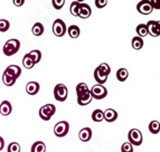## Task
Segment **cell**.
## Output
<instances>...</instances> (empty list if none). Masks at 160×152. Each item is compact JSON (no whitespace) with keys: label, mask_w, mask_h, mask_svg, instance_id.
I'll return each instance as SVG.
<instances>
[{"label":"cell","mask_w":160,"mask_h":152,"mask_svg":"<svg viewBox=\"0 0 160 152\" xmlns=\"http://www.w3.org/2000/svg\"><path fill=\"white\" fill-rule=\"evenodd\" d=\"M20 48V42L18 39H9L5 43L2 47V51L6 56H12Z\"/></svg>","instance_id":"obj_1"},{"label":"cell","mask_w":160,"mask_h":152,"mask_svg":"<svg viewBox=\"0 0 160 152\" xmlns=\"http://www.w3.org/2000/svg\"><path fill=\"white\" fill-rule=\"evenodd\" d=\"M56 112V107L54 104H45L39 109V116L42 120L49 121Z\"/></svg>","instance_id":"obj_2"},{"label":"cell","mask_w":160,"mask_h":152,"mask_svg":"<svg viewBox=\"0 0 160 152\" xmlns=\"http://www.w3.org/2000/svg\"><path fill=\"white\" fill-rule=\"evenodd\" d=\"M67 96H68V90H67L66 85L64 84H57L54 87V97L58 102H64L66 101Z\"/></svg>","instance_id":"obj_3"},{"label":"cell","mask_w":160,"mask_h":152,"mask_svg":"<svg viewBox=\"0 0 160 152\" xmlns=\"http://www.w3.org/2000/svg\"><path fill=\"white\" fill-rule=\"evenodd\" d=\"M69 131V124L66 121H59L54 126V134L57 138H64Z\"/></svg>","instance_id":"obj_4"},{"label":"cell","mask_w":160,"mask_h":152,"mask_svg":"<svg viewBox=\"0 0 160 152\" xmlns=\"http://www.w3.org/2000/svg\"><path fill=\"white\" fill-rule=\"evenodd\" d=\"M128 139L129 143L132 144V145H141L142 143V133L141 131L138 130V129H131L128 133Z\"/></svg>","instance_id":"obj_5"},{"label":"cell","mask_w":160,"mask_h":152,"mask_svg":"<svg viewBox=\"0 0 160 152\" xmlns=\"http://www.w3.org/2000/svg\"><path fill=\"white\" fill-rule=\"evenodd\" d=\"M90 93H91L92 99L103 100L104 97H107V95H108V90L105 87H104L103 85L96 84V85L92 86V88L90 90Z\"/></svg>","instance_id":"obj_6"},{"label":"cell","mask_w":160,"mask_h":152,"mask_svg":"<svg viewBox=\"0 0 160 152\" xmlns=\"http://www.w3.org/2000/svg\"><path fill=\"white\" fill-rule=\"evenodd\" d=\"M66 32V25L62 19H56L53 22V34L56 37H63Z\"/></svg>","instance_id":"obj_7"},{"label":"cell","mask_w":160,"mask_h":152,"mask_svg":"<svg viewBox=\"0 0 160 152\" xmlns=\"http://www.w3.org/2000/svg\"><path fill=\"white\" fill-rule=\"evenodd\" d=\"M137 10L142 15H150L153 10V7L151 5V1L148 0H142L140 2H138L137 5Z\"/></svg>","instance_id":"obj_8"},{"label":"cell","mask_w":160,"mask_h":152,"mask_svg":"<svg viewBox=\"0 0 160 152\" xmlns=\"http://www.w3.org/2000/svg\"><path fill=\"white\" fill-rule=\"evenodd\" d=\"M148 34L152 37H158L160 35V24L156 20H150L146 24Z\"/></svg>","instance_id":"obj_9"},{"label":"cell","mask_w":160,"mask_h":152,"mask_svg":"<svg viewBox=\"0 0 160 152\" xmlns=\"http://www.w3.org/2000/svg\"><path fill=\"white\" fill-rule=\"evenodd\" d=\"M3 73H6L7 75H9V76H11V77L17 80V78L22 75V68H20L18 65H10V66H8L6 68Z\"/></svg>","instance_id":"obj_10"},{"label":"cell","mask_w":160,"mask_h":152,"mask_svg":"<svg viewBox=\"0 0 160 152\" xmlns=\"http://www.w3.org/2000/svg\"><path fill=\"white\" fill-rule=\"evenodd\" d=\"M118 119V113L115 110L113 109H107L105 111H103V120H105L107 122H114Z\"/></svg>","instance_id":"obj_11"},{"label":"cell","mask_w":160,"mask_h":152,"mask_svg":"<svg viewBox=\"0 0 160 152\" xmlns=\"http://www.w3.org/2000/svg\"><path fill=\"white\" fill-rule=\"evenodd\" d=\"M91 13H92V9L88 3H84V2L81 3V8H80V11H78V17H80V18L86 19L91 16Z\"/></svg>","instance_id":"obj_12"},{"label":"cell","mask_w":160,"mask_h":152,"mask_svg":"<svg viewBox=\"0 0 160 152\" xmlns=\"http://www.w3.org/2000/svg\"><path fill=\"white\" fill-rule=\"evenodd\" d=\"M92 134H93V132H92V130L90 128H83L78 132V138H80L81 141L88 142L92 139Z\"/></svg>","instance_id":"obj_13"},{"label":"cell","mask_w":160,"mask_h":152,"mask_svg":"<svg viewBox=\"0 0 160 152\" xmlns=\"http://www.w3.org/2000/svg\"><path fill=\"white\" fill-rule=\"evenodd\" d=\"M12 111V105L9 101H2L0 104V114L3 116L9 115Z\"/></svg>","instance_id":"obj_14"},{"label":"cell","mask_w":160,"mask_h":152,"mask_svg":"<svg viewBox=\"0 0 160 152\" xmlns=\"http://www.w3.org/2000/svg\"><path fill=\"white\" fill-rule=\"evenodd\" d=\"M39 88L40 86L37 82H29L26 85V92L29 95H36L39 92Z\"/></svg>","instance_id":"obj_15"},{"label":"cell","mask_w":160,"mask_h":152,"mask_svg":"<svg viewBox=\"0 0 160 152\" xmlns=\"http://www.w3.org/2000/svg\"><path fill=\"white\" fill-rule=\"evenodd\" d=\"M94 80L98 82V84H100V85H103L104 83L108 81V76L105 74H103V73H102L101 71L96 67L95 70H94Z\"/></svg>","instance_id":"obj_16"},{"label":"cell","mask_w":160,"mask_h":152,"mask_svg":"<svg viewBox=\"0 0 160 152\" xmlns=\"http://www.w3.org/2000/svg\"><path fill=\"white\" fill-rule=\"evenodd\" d=\"M91 102H92V96H91L90 91H88V93L83 94V95H81L78 97V105H81V106H84V105L90 104Z\"/></svg>","instance_id":"obj_17"},{"label":"cell","mask_w":160,"mask_h":152,"mask_svg":"<svg viewBox=\"0 0 160 152\" xmlns=\"http://www.w3.org/2000/svg\"><path fill=\"white\" fill-rule=\"evenodd\" d=\"M67 32H68V35L71 38H78L81 34L80 27L76 26V25H72V26H69L67 28Z\"/></svg>","instance_id":"obj_18"},{"label":"cell","mask_w":160,"mask_h":152,"mask_svg":"<svg viewBox=\"0 0 160 152\" xmlns=\"http://www.w3.org/2000/svg\"><path fill=\"white\" fill-rule=\"evenodd\" d=\"M128 76H129V72L124 67H121L120 70L117 71V78L119 82H124V81H127Z\"/></svg>","instance_id":"obj_19"},{"label":"cell","mask_w":160,"mask_h":152,"mask_svg":"<svg viewBox=\"0 0 160 152\" xmlns=\"http://www.w3.org/2000/svg\"><path fill=\"white\" fill-rule=\"evenodd\" d=\"M30 152H46V145L44 142L37 141L32 145Z\"/></svg>","instance_id":"obj_20"},{"label":"cell","mask_w":160,"mask_h":152,"mask_svg":"<svg viewBox=\"0 0 160 152\" xmlns=\"http://www.w3.org/2000/svg\"><path fill=\"white\" fill-rule=\"evenodd\" d=\"M28 56L32 58V61H34V64H38L42 59V53L38 49H34L30 53H28Z\"/></svg>","instance_id":"obj_21"},{"label":"cell","mask_w":160,"mask_h":152,"mask_svg":"<svg viewBox=\"0 0 160 152\" xmlns=\"http://www.w3.org/2000/svg\"><path fill=\"white\" fill-rule=\"evenodd\" d=\"M32 34H34L35 36H37V37L42 36L44 34L43 24H40V22H36V24H34V26H32Z\"/></svg>","instance_id":"obj_22"},{"label":"cell","mask_w":160,"mask_h":152,"mask_svg":"<svg viewBox=\"0 0 160 152\" xmlns=\"http://www.w3.org/2000/svg\"><path fill=\"white\" fill-rule=\"evenodd\" d=\"M136 32L138 34V37L142 38V37H146L148 35V30H147V26L146 24H139L136 28Z\"/></svg>","instance_id":"obj_23"},{"label":"cell","mask_w":160,"mask_h":152,"mask_svg":"<svg viewBox=\"0 0 160 152\" xmlns=\"http://www.w3.org/2000/svg\"><path fill=\"white\" fill-rule=\"evenodd\" d=\"M149 131L151 132L152 134H158L160 132V123L159 121L155 120V121H151L149 123Z\"/></svg>","instance_id":"obj_24"},{"label":"cell","mask_w":160,"mask_h":152,"mask_svg":"<svg viewBox=\"0 0 160 152\" xmlns=\"http://www.w3.org/2000/svg\"><path fill=\"white\" fill-rule=\"evenodd\" d=\"M81 3L80 1H73L71 3V7H69V11L72 13L73 16L75 17H78V11H80V8H81Z\"/></svg>","instance_id":"obj_25"},{"label":"cell","mask_w":160,"mask_h":152,"mask_svg":"<svg viewBox=\"0 0 160 152\" xmlns=\"http://www.w3.org/2000/svg\"><path fill=\"white\" fill-rule=\"evenodd\" d=\"M132 47L136 51H140L143 47V40H142V38L138 37V36L132 38Z\"/></svg>","instance_id":"obj_26"},{"label":"cell","mask_w":160,"mask_h":152,"mask_svg":"<svg viewBox=\"0 0 160 152\" xmlns=\"http://www.w3.org/2000/svg\"><path fill=\"white\" fill-rule=\"evenodd\" d=\"M88 91H90V90H88V86L86 85L85 83H80V84L76 86V95H78V97L83 95V94L88 93Z\"/></svg>","instance_id":"obj_27"},{"label":"cell","mask_w":160,"mask_h":152,"mask_svg":"<svg viewBox=\"0 0 160 152\" xmlns=\"http://www.w3.org/2000/svg\"><path fill=\"white\" fill-rule=\"evenodd\" d=\"M92 120L94 122H102L103 121V111L99 109L94 110L93 113H92Z\"/></svg>","instance_id":"obj_28"},{"label":"cell","mask_w":160,"mask_h":152,"mask_svg":"<svg viewBox=\"0 0 160 152\" xmlns=\"http://www.w3.org/2000/svg\"><path fill=\"white\" fill-rule=\"evenodd\" d=\"M2 82H3L5 85L12 86V85H15V83H16V78L11 77V76H9V75L6 74V73H3L2 74Z\"/></svg>","instance_id":"obj_29"},{"label":"cell","mask_w":160,"mask_h":152,"mask_svg":"<svg viewBox=\"0 0 160 152\" xmlns=\"http://www.w3.org/2000/svg\"><path fill=\"white\" fill-rule=\"evenodd\" d=\"M22 65H24V67H26L27 70H32V67H34V65H35L34 61L28 56V54H26L24 56V58H22Z\"/></svg>","instance_id":"obj_30"},{"label":"cell","mask_w":160,"mask_h":152,"mask_svg":"<svg viewBox=\"0 0 160 152\" xmlns=\"http://www.w3.org/2000/svg\"><path fill=\"white\" fill-rule=\"evenodd\" d=\"M98 68H99L103 74L107 75V76H109L110 73H111V67H110L109 64H107V63H102V64H100L99 66H98Z\"/></svg>","instance_id":"obj_31"},{"label":"cell","mask_w":160,"mask_h":152,"mask_svg":"<svg viewBox=\"0 0 160 152\" xmlns=\"http://www.w3.org/2000/svg\"><path fill=\"white\" fill-rule=\"evenodd\" d=\"M9 27H10V24H9L8 20H6V19H0V32H6L9 29Z\"/></svg>","instance_id":"obj_32"},{"label":"cell","mask_w":160,"mask_h":152,"mask_svg":"<svg viewBox=\"0 0 160 152\" xmlns=\"http://www.w3.org/2000/svg\"><path fill=\"white\" fill-rule=\"evenodd\" d=\"M7 152H20V145L17 142H11L8 145Z\"/></svg>","instance_id":"obj_33"},{"label":"cell","mask_w":160,"mask_h":152,"mask_svg":"<svg viewBox=\"0 0 160 152\" xmlns=\"http://www.w3.org/2000/svg\"><path fill=\"white\" fill-rule=\"evenodd\" d=\"M52 3H53V7L56 10H59V9H62L63 7H64L65 5V0H53L52 1Z\"/></svg>","instance_id":"obj_34"},{"label":"cell","mask_w":160,"mask_h":152,"mask_svg":"<svg viewBox=\"0 0 160 152\" xmlns=\"http://www.w3.org/2000/svg\"><path fill=\"white\" fill-rule=\"evenodd\" d=\"M121 152H133V145L129 142H124L121 147Z\"/></svg>","instance_id":"obj_35"},{"label":"cell","mask_w":160,"mask_h":152,"mask_svg":"<svg viewBox=\"0 0 160 152\" xmlns=\"http://www.w3.org/2000/svg\"><path fill=\"white\" fill-rule=\"evenodd\" d=\"M94 2H95L96 8L101 9V8H104V7H105V6H107V3H108V0H95V1H94Z\"/></svg>","instance_id":"obj_36"},{"label":"cell","mask_w":160,"mask_h":152,"mask_svg":"<svg viewBox=\"0 0 160 152\" xmlns=\"http://www.w3.org/2000/svg\"><path fill=\"white\" fill-rule=\"evenodd\" d=\"M12 2L17 7H20V6H22L25 3V0H12Z\"/></svg>","instance_id":"obj_37"},{"label":"cell","mask_w":160,"mask_h":152,"mask_svg":"<svg viewBox=\"0 0 160 152\" xmlns=\"http://www.w3.org/2000/svg\"><path fill=\"white\" fill-rule=\"evenodd\" d=\"M3 147H5V140H3L2 138L0 136V151L3 149Z\"/></svg>","instance_id":"obj_38"}]
</instances>
